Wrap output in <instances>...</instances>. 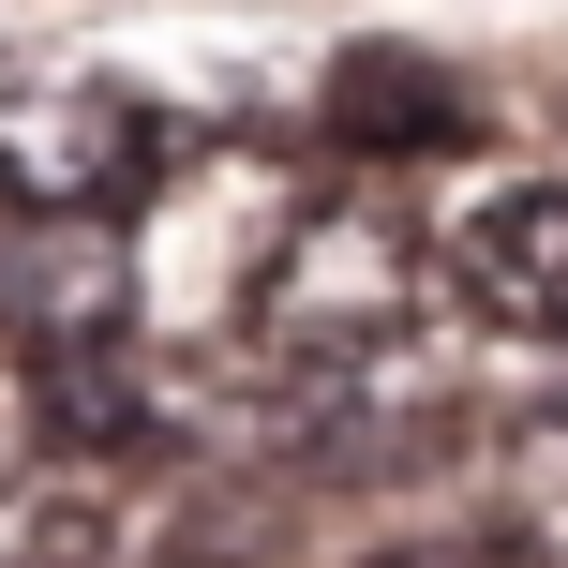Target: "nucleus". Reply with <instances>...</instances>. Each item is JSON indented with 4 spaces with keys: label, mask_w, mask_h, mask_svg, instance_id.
I'll use <instances>...</instances> for the list:
<instances>
[{
    "label": "nucleus",
    "mask_w": 568,
    "mask_h": 568,
    "mask_svg": "<svg viewBox=\"0 0 568 568\" xmlns=\"http://www.w3.org/2000/svg\"><path fill=\"white\" fill-rule=\"evenodd\" d=\"M419 300H434V240L374 180H344V195H284L270 255L240 284V344L284 374H359L419 329Z\"/></svg>",
    "instance_id": "obj_1"
},
{
    "label": "nucleus",
    "mask_w": 568,
    "mask_h": 568,
    "mask_svg": "<svg viewBox=\"0 0 568 568\" xmlns=\"http://www.w3.org/2000/svg\"><path fill=\"white\" fill-rule=\"evenodd\" d=\"M180 120L60 60H0V210H135L180 165Z\"/></svg>",
    "instance_id": "obj_2"
},
{
    "label": "nucleus",
    "mask_w": 568,
    "mask_h": 568,
    "mask_svg": "<svg viewBox=\"0 0 568 568\" xmlns=\"http://www.w3.org/2000/svg\"><path fill=\"white\" fill-rule=\"evenodd\" d=\"M135 329V240L120 210H0V344L60 359V344Z\"/></svg>",
    "instance_id": "obj_3"
},
{
    "label": "nucleus",
    "mask_w": 568,
    "mask_h": 568,
    "mask_svg": "<svg viewBox=\"0 0 568 568\" xmlns=\"http://www.w3.org/2000/svg\"><path fill=\"white\" fill-rule=\"evenodd\" d=\"M449 284L494 314V329L568 344V180H494L449 225Z\"/></svg>",
    "instance_id": "obj_4"
},
{
    "label": "nucleus",
    "mask_w": 568,
    "mask_h": 568,
    "mask_svg": "<svg viewBox=\"0 0 568 568\" xmlns=\"http://www.w3.org/2000/svg\"><path fill=\"white\" fill-rule=\"evenodd\" d=\"M329 135L359 165H434V150H479V90L419 45H344L329 60Z\"/></svg>",
    "instance_id": "obj_5"
},
{
    "label": "nucleus",
    "mask_w": 568,
    "mask_h": 568,
    "mask_svg": "<svg viewBox=\"0 0 568 568\" xmlns=\"http://www.w3.org/2000/svg\"><path fill=\"white\" fill-rule=\"evenodd\" d=\"M374 568H554L539 539H404V554H374Z\"/></svg>",
    "instance_id": "obj_6"
}]
</instances>
